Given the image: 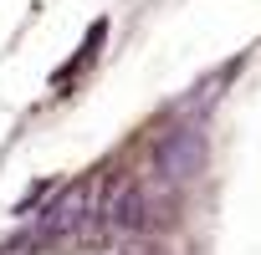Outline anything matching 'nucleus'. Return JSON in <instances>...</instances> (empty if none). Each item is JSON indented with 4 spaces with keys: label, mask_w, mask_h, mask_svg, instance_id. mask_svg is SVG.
<instances>
[{
    "label": "nucleus",
    "mask_w": 261,
    "mask_h": 255,
    "mask_svg": "<svg viewBox=\"0 0 261 255\" xmlns=\"http://www.w3.org/2000/svg\"><path fill=\"white\" fill-rule=\"evenodd\" d=\"M200 164H205V138H200V133H190V128H174V133H164V138H159V148H154V169H159L169 184L195 179V174H200Z\"/></svg>",
    "instance_id": "obj_1"
},
{
    "label": "nucleus",
    "mask_w": 261,
    "mask_h": 255,
    "mask_svg": "<svg viewBox=\"0 0 261 255\" xmlns=\"http://www.w3.org/2000/svg\"><path fill=\"white\" fill-rule=\"evenodd\" d=\"M92 214V184H72V189H62V199L41 214V235H72L82 219Z\"/></svg>",
    "instance_id": "obj_2"
},
{
    "label": "nucleus",
    "mask_w": 261,
    "mask_h": 255,
    "mask_svg": "<svg viewBox=\"0 0 261 255\" xmlns=\"http://www.w3.org/2000/svg\"><path fill=\"white\" fill-rule=\"evenodd\" d=\"M102 214H108V225H113V230H128V235H134V230H144V225H149V194H144L139 184H118Z\"/></svg>",
    "instance_id": "obj_3"
}]
</instances>
